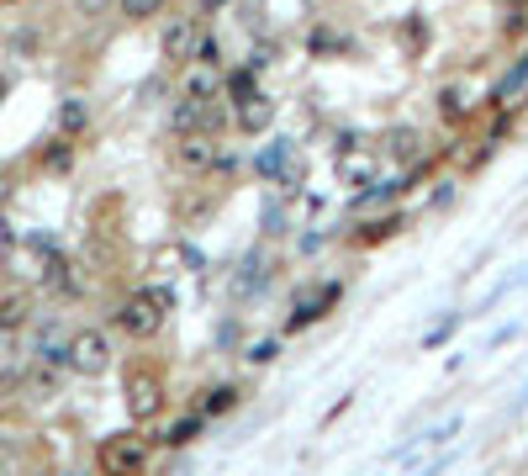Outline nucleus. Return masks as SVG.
I'll use <instances>...</instances> for the list:
<instances>
[{"mask_svg":"<svg viewBox=\"0 0 528 476\" xmlns=\"http://www.w3.org/2000/svg\"><path fill=\"white\" fill-rule=\"evenodd\" d=\"M43 281H48L53 291H64V297H69V291H80V281H74V276H69V260H59V254H53V260H48V270H43Z\"/></svg>","mask_w":528,"mask_h":476,"instance_id":"6ab92c4d","label":"nucleus"},{"mask_svg":"<svg viewBox=\"0 0 528 476\" xmlns=\"http://www.w3.org/2000/svg\"><path fill=\"white\" fill-rule=\"evenodd\" d=\"M27 318H32V297L27 291H6V297H0V334L27 328Z\"/></svg>","mask_w":528,"mask_h":476,"instance_id":"9b49d317","label":"nucleus"},{"mask_svg":"<svg viewBox=\"0 0 528 476\" xmlns=\"http://www.w3.org/2000/svg\"><path fill=\"white\" fill-rule=\"evenodd\" d=\"M222 96H228L233 106H238V101H249V96H259L254 69H228V75H222Z\"/></svg>","mask_w":528,"mask_h":476,"instance_id":"4468645a","label":"nucleus"},{"mask_svg":"<svg viewBox=\"0 0 528 476\" xmlns=\"http://www.w3.org/2000/svg\"><path fill=\"white\" fill-rule=\"evenodd\" d=\"M180 96L217 101V96H222V69H212V64H185V85H180Z\"/></svg>","mask_w":528,"mask_h":476,"instance_id":"1a4fd4ad","label":"nucleus"},{"mask_svg":"<svg viewBox=\"0 0 528 476\" xmlns=\"http://www.w3.org/2000/svg\"><path fill=\"white\" fill-rule=\"evenodd\" d=\"M270 122H275V101L264 96V90L249 96V101H238V127H243V133H264Z\"/></svg>","mask_w":528,"mask_h":476,"instance_id":"9d476101","label":"nucleus"},{"mask_svg":"<svg viewBox=\"0 0 528 476\" xmlns=\"http://www.w3.org/2000/svg\"><path fill=\"white\" fill-rule=\"evenodd\" d=\"M196 43H201V27L191 22V16H180V22H169V27H164L159 53H164L169 64H191V59H196Z\"/></svg>","mask_w":528,"mask_h":476,"instance_id":"0eeeda50","label":"nucleus"},{"mask_svg":"<svg viewBox=\"0 0 528 476\" xmlns=\"http://www.w3.org/2000/svg\"><path fill=\"white\" fill-rule=\"evenodd\" d=\"M191 64H212V69H222V48H217V38H206L201 32V43H196V59Z\"/></svg>","mask_w":528,"mask_h":476,"instance_id":"5701e85b","label":"nucleus"},{"mask_svg":"<svg viewBox=\"0 0 528 476\" xmlns=\"http://www.w3.org/2000/svg\"><path fill=\"white\" fill-rule=\"evenodd\" d=\"M169 127L185 138V133H222L228 127V112H222V96L217 101H196V96H180L175 101V112H169Z\"/></svg>","mask_w":528,"mask_h":476,"instance_id":"7ed1b4c3","label":"nucleus"},{"mask_svg":"<svg viewBox=\"0 0 528 476\" xmlns=\"http://www.w3.org/2000/svg\"><path fill=\"white\" fill-rule=\"evenodd\" d=\"M396 228H402V217H396V212H386V217H370V223H365L360 233H354V238H360V244L370 249V244H381V238H391Z\"/></svg>","mask_w":528,"mask_h":476,"instance_id":"2eb2a0df","label":"nucleus"},{"mask_svg":"<svg viewBox=\"0 0 528 476\" xmlns=\"http://www.w3.org/2000/svg\"><path fill=\"white\" fill-rule=\"evenodd\" d=\"M249 360H254V365L275 360V339H264V344H249Z\"/></svg>","mask_w":528,"mask_h":476,"instance_id":"b1692460","label":"nucleus"},{"mask_svg":"<svg viewBox=\"0 0 528 476\" xmlns=\"http://www.w3.org/2000/svg\"><path fill=\"white\" fill-rule=\"evenodd\" d=\"M518 85H528V53H523V59L513 64V75H507V80L497 85V101H507V96H513V90H518Z\"/></svg>","mask_w":528,"mask_h":476,"instance_id":"4be33fe9","label":"nucleus"},{"mask_svg":"<svg viewBox=\"0 0 528 476\" xmlns=\"http://www.w3.org/2000/svg\"><path fill=\"white\" fill-rule=\"evenodd\" d=\"M386 149L396 164H412V159H423V133L418 127H396V133L386 138Z\"/></svg>","mask_w":528,"mask_h":476,"instance_id":"f8f14e48","label":"nucleus"},{"mask_svg":"<svg viewBox=\"0 0 528 476\" xmlns=\"http://www.w3.org/2000/svg\"><path fill=\"white\" fill-rule=\"evenodd\" d=\"M196 434H201V413H196V418H180V424H169L164 445H175V450H180V445H191Z\"/></svg>","mask_w":528,"mask_h":476,"instance_id":"412c9836","label":"nucleus"},{"mask_svg":"<svg viewBox=\"0 0 528 476\" xmlns=\"http://www.w3.org/2000/svg\"><path fill=\"white\" fill-rule=\"evenodd\" d=\"M106 365H111V344H106V334L85 328V334H74V339H69V371H80V376H101Z\"/></svg>","mask_w":528,"mask_h":476,"instance_id":"423d86ee","label":"nucleus"},{"mask_svg":"<svg viewBox=\"0 0 528 476\" xmlns=\"http://www.w3.org/2000/svg\"><path fill=\"white\" fill-rule=\"evenodd\" d=\"M148 455H154V439H143L138 429H127V434L101 439L96 466H101V476H138L148 466Z\"/></svg>","mask_w":528,"mask_h":476,"instance_id":"f03ea898","label":"nucleus"},{"mask_svg":"<svg viewBox=\"0 0 528 476\" xmlns=\"http://www.w3.org/2000/svg\"><path fill=\"white\" fill-rule=\"evenodd\" d=\"M127 413L138 418V424H148V418L164 413V381L154 371H132L127 376Z\"/></svg>","mask_w":528,"mask_h":476,"instance_id":"39448f33","label":"nucleus"},{"mask_svg":"<svg viewBox=\"0 0 528 476\" xmlns=\"http://www.w3.org/2000/svg\"><path fill=\"white\" fill-rule=\"evenodd\" d=\"M169 307H175V291L169 286H143V291H132V297H122L117 328L127 339H154L169 318Z\"/></svg>","mask_w":528,"mask_h":476,"instance_id":"f257e3e1","label":"nucleus"},{"mask_svg":"<svg viewBox=\"0 0 528 476\" xmlns=\"http://www.w3.org/2000/svg\"><path fill=\"white\" fill-rule=\"evenodd\" d=\"M175 159L185 175H212V170H228V154H222V143L212 133H185L175 143Z\"/></svg>","mask_w":528,"mask_h":476,"instance_id":"20e7f679","label":"nucleus"},{"mask_svg":"<svg viewBox=\"0 0 528 476\" xmlns=\"http://www.w3.org/2000/svg\"><path fill=\"white\" fill-rule=\"evenodd\" d=\"M0 96H6V85H0Z\"/></svg>","mask_w":528,"mask_h":476,"instance_id":"a878e982","label":"nucleus"},{"mask_svg":"<svg viewBox=\"0 0 528 476\" xmlns=\"http://www.w3.org/2000/svg\"><path fill=\"white\" fill-rule=\"evenodd\" d=\"M238 408V387H212L201 397V418H217V413H233Z\"/></svg>","mask_w":528,"mask_h":476,"instance_id":"f3484780","label":"nucleus"},{"mask_svg":"<svg viewBox=\"0 0 528 476\" xmlns=\"http://www.w3.org/2000/svg\"><path fill=\"white\" fill-rule=\"evenodd\" d=\"M0 6H11V0H0Z\"/></svg>","mask_w":528,"mask_h":476,"instance_id":"393cba45","label":"nucleus"},{"mask_svg":"<svg viewBox=\"0 0 528 476\" xmlns=\"http://www.w3.org/2000/svg\"><path fill=\"white\" fill-rule=\"evenodd\" d=\"M333 302H338V286H323L312 302H301L296 313H291V328H307V323H317V318H323V307H333Z\"/></svg>","mask_w":528,"mask_h":476,"instance_id":"ddd939ff","label":"nucleus"},{"mask_svg":"<svg viewBox=\"0 0 528 476\" xmlns=\"http://www.w3.org/2000/svg\"><path fill=\"white\" fill-rule=\"evenodd\" d=\"M169 0H117V11L127 16V22H154V16H164Z\"/></svg>","mask_w":528,"mask_h":476,"instance_id":"a211bd4d","label":"nucleus"},{"mask_svg":"<svg viewBox=\"0 0 528 476\" xmlns=\"http://www.w3.org/2000/svg\"><path fill=\"white\" fill-rule=\"evenodd\" d=\"M470 117H476V96H470V85H444L439 90V122L465 127Z\"/></svg>","mask_w":528,"mask_h":476,"instance_id":"6e6552de","label":"nucleus"},{"mask_svg":"<svg viewBox=\"0 0 528 476\" xmlns=\"http://www.w3.org/2000/svg\"><path fill=\"white\" fill-rule=\"evenodd\" d=\"M502 32H507V38H523V32H528V0H507Z\"/></svg>","mask_w":528,"mask_h":476,"instance_id":"aec40b11","label":"nucleus"},{"mask_svg":"<svg viewBox=\"0 0 528 476\" xmlns=\"http://www.w3.org/2000/svg\"><path fill=\"white\" fill-rule=\"evenodd\" d=\"M85 122H90V106H85L80 96H69V101L59 106V133H85Z\"/></svg>","mask_w":528,"mask_h":476,"instance_id":"dca6fc26","label":"nucleus"}]
</instances>
